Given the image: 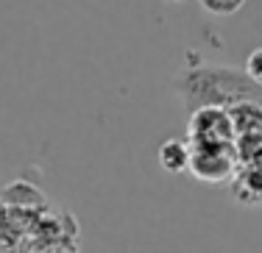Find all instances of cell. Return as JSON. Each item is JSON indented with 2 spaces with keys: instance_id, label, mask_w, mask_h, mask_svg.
Here are the masks:
<instances>
[{
  "instance_id": "1",
  "label": "cell",
  "mask_w": 262,
  "mask_h": 253,
  "mask_svg": "<svg viewBox=\"0 0 262 253\" xmlns=\"http://www.w3.org/2000/svg\"><path fill=\"white\" fill-rule=\"evenodd\" d=\"M176 95L190 112L201 106L229 109L234 103H262V86L254 84L243 70L198 64L176 78Z\"/></svg>"
},
{
  "instance_id": "2",
  "label": "cell",
  "mask_w": 262,
  "mask_h": 253,
  "mask_svg": "<svg viewBox=\"0 0 262 253\" xmlns=\"http://www.w3.org/2000/svg\"><path fill=\"white\" fill-rule=\"evenodd\" d=\"M237 134L232 125L229 109L221 106H201L190 112L187 120V145H234Z\"/></svg>"
},
{
  "instance_id": "3",
  "label": "cell",
  "mask_w": 262,
  "mask_h": 253,
  "mask_svg": "<svg viewBox=\"0 0 262 253\" xmlns=\"http://www.w3.org/2000/svg\"><path fill=\"white\" fill-rule=\"evenodd\" d=\"M237 172L234 145H190V175L204 184H229Z\"/></svg>"
},
{
  "instance_id": "4",
  "label": "cell",
  "mask_w": 262,
  "mask_h": 253,
  "mask_svg": "<svg viewBox=\"0 0 262 253\" xmlns=\"http://www.w3.org/2000/svg\"><path fill=\"white\" fill-rule=\"evenodd\" d=\"M232 197L243 206H262V164L237 167L234 178L229 181Z\"/></svg>"
},
{
  "instance_id": "5",
  "label": "cell",
  "mask_w": 262,
  "mask_h": 253,
  "mask_svg": "<svg viewBox=\"0 0 262 253\" xmlns=\"http://www.w3.org/2000/svg\"><path fill=\"white\" fill-rule=\"evenodd\" d=\"M157 162L167 175L190 172V145L184 139H165L157 150Z\"/></svg>"
},
{
  "instance_id": "6",
  "label": "cell",
  "mask_w": 262,
  "mask_h": 253,
  "mask_svg": "<svg viewBox=\"0 0 262 253\" xmlns=\"http://www.w3.org/2000/svg\"><path fill=\"white\" fill-rule=\"evenodd\" d=\"M229 117L237 137H262V103H234Z\"/></svg>"
},
{
  "instance_id": "7",
  "label": "cell",
  "mask_w": 262,
  "mask_h": 253,
  "mask_svg": "<svg viewBox=\"0 0 262 253\" xmlns=\"http://www.w3.org/2000/svg\"><path fill=\"white\" fill-rule=\"evenodd\" d=\"M234 153H237V167L262 164V137H237Z\"/></svg>"
},
{
  "instance_id": "8",
  "label": "cell",
  "mask_w": 262,
  "mask_h": 253,
  "mask_svg": "<svg viewBox=\"0 0 262 253\" xmlns=\"http://www.w3.org/2000/svg\"><path fill=\"white\" fill-rule=\"evenodd\" d=\"M246 3L248 0H198V6H201L207 14H212V17H232Z\"/></svg>"
},
{
  "instance_id": "9",
  "label": "cell",
  "mask_w": 262,
  "mask_h": 253,
  "mask_svg": "<svg viewBox=\"0 0 262 253\" xmlns=\"http://www.w3.org/2000/svg\"><path fill=\"white\" fill-rule=\"evenodd\" d=\"M243 72L251 78L257 86H262V45L254 47L251 53L246 56V64H243Z\"/></svg>"
},
{
  "instance_id": "10",
  "label": "cell",
  "mask_w": 262,
  "mask_h": 253,
  "mask_svg": "<svg viewBox=\"0 0 262 253\" xmlns=\"http://www.w3.org/2000/svg\"><path fill=\"white\" fill-rule=\"evenodd\" d=\"M176 3H182V0H176Z\"/></svg>"
}]
</instances>
